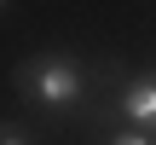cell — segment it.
<instances>
[{"label":"cell","instance_id":"obj_1","mask_svg":"<svg viewBox=\"0 0 156 145\" xmlns=\"http://www.w3.org/2000/svg\"><path fill=\"white\" fill-rule=\"evenodd\" d=\"M98 81H110V70H93V64H87L81 52H69V46H41V52H29V58L12 70L17 99L35 105V110H46V116H64V110L87 105V93H93Z\"/></svg>","mask_w":156,"mask_h":145},{"label":"cell","instance_id":"obj_2","mask_svg":"<svg viewBox=\"0 0 156 145\" xmlns=\"http://www.w3.org/2000/svg\"><path fill=\"white\" fill-rule=\"evenodd\" d=\"M116 116L139 134H156V70H133L116 81Z\"/></svg>","mask_w":156,"mask_h":145},{"label":"cell","instance_id":"obj_3","mask_svg":"<svg viewBox=\"0 0 156 145\" xmlns=\"http://www.w3.org/2000/svg\"><path fill=\"white\" fill-rule=\"evenodd\" d=\"M98 145H156V134H139V128H127V122H122V128H110Z\"/></svg>","mask_w":156,"mask_h":145},{"label":"cell","instance_id":"obj_4","mask_svg":"<svg viewBox=\"0 0 156 145\" xmlns=\"http://www.w3.org/2000/svg\"><path fill=\"white\" fill-rule=\"evenodd\" d=\"M0 145H41V139H35L23 122H0Z\"/></svg>","mask_w":156,"mask_h":145},{"label":"cell","instance_id":"obj_5","mask_svg":"<svg viewBox=\"0 0 156 145\" xmlns=\"http://www.w3.org/2000/svg\"><path fill=\"white\" fill-rule=\"evenodd\" d=\"M0 12H6V0H0Z\"/></svg>","mask_w":156,"mask_h":145}]
</instances>
